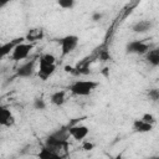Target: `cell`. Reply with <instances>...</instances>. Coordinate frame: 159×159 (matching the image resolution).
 <instances>
[{"label":"cell","instance_id":"obj_1","mask_svg":"<svg viewBox=\"0 0 159 159\" xmlns=\"http://www.w3.org/2000/svg\"><path fill=\"white\" fill-rule=\"evenodd\" d=\"M97 86L98 82L92 80H77L70 86V91L76 96H88L97 88Z\"/></svg>","mask_w":159,"mask_h":159},{"label":"cell","instance_id":"obj_2","mask_svg":"<svg viewBox=\"0 0 159 159\" xmlns=\"http://www.w3.org/2000/svg\"><path fill=\"white\" fill-rule=\"evenodd\" d=\"M58 42L61 45V56L65 57V56L70 55L78 45V36L67 35V36H63L62 39H60Z\"/></svg>","mask_w":159,"mask_h":159},{"label":"cell","instance_id":"obj_3","mask_svg":"<svg viewBox=\"0 0 159 159\" xmlns=\"http://www.w3.org/2000/svg\"><path fill=\"white\" fill-rule=\"evenodd\" d=\"M32 47H34V45H32L31 42L25 43V42L22 41V42H20V43H17V45L14 47V50L11 51V58H12L14 61H21V60L27 58V56L30 55Z\"/></svg>","mask_w":159,"mask_h":159},{"label":"cell","instance_id":"obj_4","mask_svg":"<svg viewBox=\"0 0 159 159\" xmlns=\"http://www.w3.org/2000/svg\"><path fill=\"white\" fill-rule=\"evenodd\" d=\"M88 127L83 125V124H75V125H70L68 127V134L70 137H72L75 140H83L87 135H88Z\"/></svg>","mask_w":159,"mask_h":159},{"label":"cell","instance_id":"obj_5","mask_svg":"<svg viewBox=\"0 0 159 159\" xmlns=\"http://www.w3.org/2000/svg\"><path fill=\"white\" fill-rule=\"evenodd\" d=\"M56 70V63H45V62H39V70H37V75L40 77V80L46 81L50 76L53 75Z\"/></svg>","mask_w":159,"mask_h":159},{"label":"cell","instance_id":"obj_6","mask_svg":"<svg viewBox=\"0 0 159 159\" xmlns=\"http://www.w3.org/2000/svg\"><path fill=\"white\" fill-rule=\"evenodd\" d=\"M149 50V45L143 41H130L127 45V52L128 53H137V55H144Z\"/></svg>","mask_w":159,"mask_h":159},{"label":"cell","instance_id":"obj_7","mask_svg":"<svg viewBox=\"0 0 159 159\" xmlns=\"http://www.w3.org/2000/svg\"><path fill=\"white\" fill-rule=\"evenodd\" d=\"M35 63H36V61L31 60V61H27L26 63L21 65L16 71V76L17 77H22V78L31 77L34 75V72H35Z\"/></svg>","mask_w":159,"mask_h":159},{"label":"cell","instance_id":"obj_8","mask_svg":"<svg viewBox=\"0 0 159 159\" xmlns=\"http://www.w3.org/2000/svg\"><path fill=\"white\" fill-rule=\"evenodd\" d=\"M15 123V118L11 113V111L6 107L0 106V125L4 127H11Z\"/></svg>","mask_w":159,"mask_h":159},{"label":"cell","instance_id":"obj_9","mask_svg":"<svg viewBox=\"0 0 159 159\" xmlns=\"http://www.w3.org/2000/svg\"><path fill=\"white\" fill-rule=\"evenodd\" d=\"M37 157L41 158V159H60L62 155L57 150H55V149L48 148V147L45 145V147L41 148V150L39 152Z\"/></svg>","mask_w":159,"mask_h":159},{"label":"cell","instance_id":"obj_10","mask_svg":"<svg viewBox=\"0 0 159 159\" xmlns=\"http://www.w3.org/2000/svg\"><path fill=\"white\" fill-rule=\"evenodd\" d=\"M152 26H153V22L150 20H140L132 26V30L137 34H143V32L149 31L152 29Z\"/></svg>","mask_w":159,"mask_h":159},{"label":"cell","instance_id":"obj_11","mask_svg":"<svg viewBox=\"0 0 159 159\" xmlns=\"http://www.w3.org/2000/svg\"><path fill=\"white\" fill-rule=\"evenodd\" d=\"M43 30L42 29H39V27H35V29H30L29 30V32L26 34V36H24L25 37V40L26 41H29V42H35V41H39V40H41L42 37H43Z\"/></svg>","mask_w":159,"mask_h":159},{"label":"cell","instance_id":"obj_12","mask_svg":"<svg viewBox=\"0 0 159 159\" xmlns=\"http://www.w3.org/2000/svg\"><path fill=\"white\" fill-rule=\"evenodd\" d=\"M133 129L138 133H147L153 129V124H149L142 119H135L133 122Z\"/></svg>","mask_w":159,"mask_h":159},{"label":"cell","instance_id":"obj_13","mask_svg":"<svg viewBox=\"0 0 159 159\" xmlns=\"http://www.w3.org/2000/svg\"><path fill=\"white\" fill-rule=\"evenodd\" d=\"M145 60H147L153 67L159 66V50H158V48L148 50V51L145 52Z\"/></svg>","mask_w":159,"mask_h":159},{"label":"cell","instance_id":"obj_14","mask_svg":"<svg viewBox=\"0 0 159 159\" xmlns=\"http://www.w3.org/2000/svg\"><path fill=\"white\" fill-rule=\"evenodd\" d=\"M50 102L53 106H57V107L62 106L66 102V93H65V91H57V92L52 93L51 97H50Z\"/></svg>","mask_w":159,"mask_h":159},{"label":"cell","instance_id":"obj_15","mask_svg":"<svg viewBox=\"0 0 159 159\" xmlns=\"http://www.w3.org/2000/svg\"><path fill=\"white\" fill-rule=\"evenodd\" d=\"M52 135L60 140H67L70 138V134H68V128H61L56 132L52 133Z\"/></svg>","mask_w":159,"mask_h":159},{"label":"cell","instance_id":"obj_16","mask_svg":"<svg viewBox=\"0 0 159 159\" xmlns=\"http://www.w3.org/2000/svg\"><path fill=\"white\" fill-rule=\"evenodd\" d=\"M76 1L77 0H57V4H58L60 7L70 10V9H72L76 5Z\"/></svg>","mask_w":159,"mask_h":159},{"label":"cell","instance_id":"obj_17","mask_svg":"<svg viewBox=\"0 0 159 159\" xmlns=\"http://www.w3.org/2000/svg\"><path fill=\"white\" fill-rule=\"evenodd\" d=\"M39 62H45V63H56V58L52 53H43L40 56Z\"/></svg>","mask_w":159,"mask_h":159},{"label":"cell","instance_id":"obj_18","mask_svg":"<svg viewBox=\"0 0 159 159\" xmlns=\"http://www.w3.org/2000/svg\"><path fill=\"white\" fill-rule=\"evenodd\" d=\"M34 108H35V109H39V111L45 109V108H46V102H45V99L41 98V97L35 98V99H34Z\"/></svg>","mask_w":159,"mask_h":159},{"label":"cell","instance_id":"obj_19","mask_svg":"<svg viewBox=\"0 0 159 159\" xmlns=\"http://www.w3.org/2000/svg\"><path fill=\"white\" fill-rule=\"evenodd\" d=\"M142 120H144V122H147V123H149V124H153L154 125V123L157 122V119H155V117L153 116V114H150V113H144L143 116H142V118H140Z\"/></svg>","mask_w":159,"mask_h":159},{"label":"cell","instance_id":"obj_20","mask_svg":"<svg viewBox=\"0 0 159 159\" xmlns=\"http://www.w3.org/2000/svg\"><path fill=\"white\" fill-rule=\"evenodd\" d=\"M148 97H149V99H152V101L157 102V101L159 99V91H158L157 88L150 89V91L148 92Z\"/></svg>","mask_w":159,"mask_h":159},{"label":"cell","instance_id":"obj_21","mask_svg":"<svg viewBox=\"0 0 159 159\" xmlns=\"http://www.w3.org/2000/svg\"><path fill=\"white\" fill-rule=\"evenodd\" d=\"M98 58L101 61H108V60H111V55H109L108 50H101L99 51V55H98Z\"/></svg>","mask_w":159,"mask_h":159},{"label":"cell","instance_id":"obj_22","mask_svg":"<svg viewBox=\"0 0 159 159\" xmlns=\"http://www.w3.org/2000/svg\"><path fill=\"white\" fill-rule=\"evenodd\" d=\"M93 144L92 143H89V142H84L83 143V145H82V148L84 149V150H91V149H93Z\"/></svg>","mask_w":159,"mask_h":159},{"label":"cell","instance_id":"obj_23","mask_svg":"<svg viewBox=\"0 0 159 159\" xmlns=\"http://www.w3.org/2000/svg\"><path fill=\"white\" fill-rule=\"evenodd\" d=\"M102 19V14L101 12H94L93 15H92V20L93 21H99Z\"/></svg>","mask_w":159,"mask_h":159},{"label":"cell","instance_id":"obj_24","mask_svg":"<svg viewBox=\"0 0 159 159\" xmlns=\"http://www.w3.org/2000/svg\"><path fill=\"white\" fill-rule=\"evenodd\" d=\"M11 1H14V0H0V9L4 7L5 5H7V4L11 2Z\"/></svg>","mask_w":159,"mask_h":159},{"label":"cell","instance_id":"obj_25","mask_svg":"<svg viewBox=\"0 0 159 159\" xmlns=\"http://www.w3.org/2000/svg\"><path fill=\"white\" fill-rule=\"evenodd\" d=\"M2 58H4V57H2V56H1V55H0V61H1V60H2Z\"/></svg>","mask_w":159,"mask_h":159}]
</instances>
